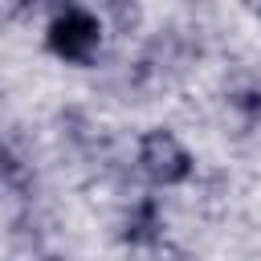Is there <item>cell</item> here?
I'll list each match as a JSON object with an SVG mask.
<instances>
[{"label": "cell", "instance_id": "2", "mask_svg": "<svg viewBox=\"0 0 261 261\" xmlns=\"http://www.w3.org/2000/svg\"><path fill=\"white\" fill-rule=\"evenodd\" d=\"M139 163H143V171H147L155 184H179V179H188V171H192V155H188L184 143H179L175 135H167V130H151V135L143 139Z\"/></svg>", "mask_w": 261, "mask_h": 261}, {"label": "cell", "instance_id": "1", "mask_svg": "<svg viewBox=\"0 0 261 261\" xmlns=\"http://www.w3.org/2000/svg\"><path fill=\"white\" fill-rule=\"evenodd\" d=\"M98 41H102V29L82 8H69V12H61L49 24V49L61 61H90V53L98 49Z\"/></svg>", "mask_w": 261, "mask_h": 261}]
</instances>
